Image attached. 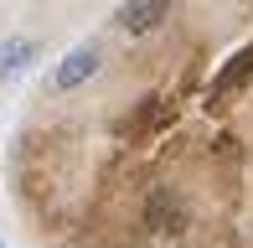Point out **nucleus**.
<instances>
[{
    "label": "nucleus",
    "mask_w": 253,
    "mask_h": 248,
    "mask_svg": "<svg viewBox=\"0 0 253 248\" xmlns=\"http://www.w3.org/2000/svg\"><path fill=\"white\" fill-rule=\"evenodd\" d=\"M145 222H150V233H170V238H176V233L186 228V207H181V197L166 191V186H155L150 202H145Z\"/></svg>",
    "instance_id": "f257e3e1"
},
{
    "label": "nucleus",
    "mask_w": 253,
    "mask_h": 248,
    "mask_svg": "<svg viewBox=\"0 0 253 248\" xmlns=\"http://www.w3.org/2000/svg\"><path fill=\"white\" fill-rule=\"evenodd\" d=\"M93 73H98V47H73L62 62H57L52 88H57V93H73V88H83Z\"/></svg>",
    "instance_id": "f03ea898"
},
{
    "label": "nucleus",
    "mask_w": 253,
    "mask_h": 248,
    "mask_svg": "<svg viewBox=\"0 0 253 248\" xmlns=\"http://www.w3.org/2000/svg\"><path fill=\"white\" fill-rule=\"evenodd\" d=\"M166 16H170V0H124V5H119V31L150 37Z\"/></svg>",
    "instance_id": "7ed1b4c3"
},
{
    "label": "nucleus",
    "mask_w": 253,
    "mask_h": 248,
    "mask_svg": "<svg viewBox=\"0 0 253 248\" xmlns=\"http://www.w3.org/2000/svg\"><path fill=\"white\" fill-rule=\"evenodd\" d=\"M31 57H37V41H26V37L0 41V83H5V78H16V73H21V67H26Z\"/></svg>",
    "instance_id": "20e7f679"
},
{
    "label": "nucleus",
    "mask_w": 253,
    "mask_h": 248,
    "mask_svg": "<svg viewBox=\"0 0 253 248\" xmlns=\"http://www.w3.org/2000/svg\"><path fill=\"white\" fill-rule=\"evenodd\" d=\"M248 73H253V47H243V52L233 57V67H227V73H222V78L212 83V98H227V93H233V88H238V83L248 78Z\"/></svg>",
    "instance_id": "39448f33"
},
{
    "label": "nucleus",
    "mask_w": 253,
    "mask_h": 248,
    "mask_svg": "<svg viewBox=\"0 0 253 248\" xmlns=\"http://www.w3.org/2000/svg\"><path fill=\"white\" fill-rule=\"evenodd\" d=\"M0 248H5V243H0Z\"/></svg>",
    "instance_id": "423d86ee"
}]
</instances>
